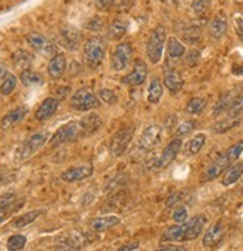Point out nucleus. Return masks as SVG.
<instances>
[{
    "instance_id": "obj_23",
    "label": "nucleus",
    "mask_w": 243,
    "mask_h": 251,
    "mask_svg": "<svg viewBox=\"0 0 243 251\" xmlns=\"http://www.w3.org/2000/svg\"><path fill=\"white\" fill-rule=\"evenodd\" d=\"M187 233V225L177 223L176 226H172L166 230V233L161 238V242H184Z\"/></svg>"
},
{
    "instance_id": "obj_22",
    "label": "nucleus",
    "mask_w": 243,
    "mask_h": 251,
    "mask_svg": "<svg viewBox=\"0 0 243 251\" xmlns=\"http://www.w3.org/2000/svg\"><path fill=\"white\" fill-rule=\"evenodd\" d=\"M79 124H81V129H82L84 135H91V133H94L96 130L100 129L103 121L97 114H87L85 117L81 118Z\"/></svg>"
},
{
    "instance_id": "obj_5",
    "label": "nucleus",
    "mask_w": 243,
    "mask_h": 251,
    "mask_svg": "<svg viewBox=\"0 0 243 251\" xmlns=\"http://www.w3.org/2000/svg\"><path fill=\"white\" fill-rule=\"evenodd\" d=\"M70 105L76 111H91L100 106V98L89 88H81L70 98Z\"/></svg>"
},
{
    "instance_id": "obj_25",
    "label": "nucleus",
    "mask_w": 243,
    "mask_h": 251,
    "mask_svg": "<svg viewBox=\"0 0 243 251\" xmlns=\"http://www.w3.org/2000/svg\"><path fill=\"white\" fill-rule=\"evenodd\" d=\"M166 45H167V63L177 61L185 55V47L182 45L176 38H169Z\"/></svg>"
},
{
    "instance_id": "obj_48",
    "label": "nucleus",
    "mask_w": 243,
    "mask_h": 251,
    "mask_svg": "<svg viewBox=\"0 0 243 251\" xmlns=\"http://www.w3.org/2000/svg\"><path fill=\"white\" fill-rule=\"evenodd\" d=\"M140 245H139V242H133V244H126L124 247H121L119 248V251H130V250H137Z\"/></svg>"
},
{
    "instance_id": "obj_6",
    "label": "nucleus",
    "mask_w": 243,
    "mask_h": 251,
    "mask_svg": "<svg viewBox=\"0 0 243 251\" xmlns=\"http://www.w3.org/2000/svg\"><path fill=\"white\" fill-rule=\"evenodd\" d=\"M133 58V47L129 42H121L112 52L110 57V66L113 71H124Z\"/></svg>"
},
{
    "instance_id": "obj_30",
    "label": "nucleus",
    "mask_w": 243,
    "mask_h": 251,
    "mask_svg": "<svg viewBox=\"0 0 243 251\" xmlns=\"http://www.w3.org/2000/svg\"><path fill=\"white\" fill-rule=\"evenodd\" d=\"M127 28H129V25L126 23L119 21V20L113 21L108 27V39H110V41H121L126 36Z\"/></svg>"
},
{
    "instance_id": "obj_9",
    "label": "nucleus",
    "mask_w": 243,
    "mask_h": 251,
    "mask_svg": "<svg viewBox=\"0 0 243 251\" xmlns=\"http://www.w3.org/2000/svg\"><path fill=\"white\" fill-rule=\"evenodd\" d=\"M27 44L32 47L35 51L42 52L44 55H48V57H52V55H55L58 52L57 45L49 42L46 38H44L39 33H30V35H27Z\"/></svg>"
},
{
    "instance_id": "obj_46",
    "label": "nucleus",
    "mask_w": 243,
    "mask_h": 251,
    "mask_svg": "<svg viewBox=\"0 0 243 251\" xmlns=\"http://www.w3.org/2000/svg\"><path fill=\"white\" fill-rule=\"evenodd\" d=\"M173 126H176V115L172 114L166 118V123H164V127L166 129H173Z\"/></svg>"
},
{
    "instance_id": "obj_47",
    "label": "nucleus",
    "mask_w": 243,
    "mask_h": 251,
    "mask_svg": "<svg viewBox=\"0 0 243 251\" xmlns=\"http://www.w3.org/2000/svg\"><path fill=\"white\" fill-rule=\"evenodd\" d=\"M160 250H163V251H184L185 248L184 247H179V245H163L161 244Z\"/></svg>"
},
{
    "instance_id": "obj_28",
    "label": "nucleus",
    "mask_w": 243,
    "mask_h": 251,
    "mask_svg": "<svg viewBox=\"0 0 243 251\" xmlns=\"http://www.w3.org/2000/svg\"><path fill=\"white\" fill-rule=\"evenodd\" d=\"M42 214H44V211H42V209H33V211H28V212H25L24 215H20L18 218H15L14 222H12V226H14V227H17V229H22V227H25V226H28V225L35 223L36 220H38Z\"/></svg>"
},
{
    "instance_id": "obj_1",
    "label": "nucleus",
    "mask_w": 243,
    "mask_h": 251,
    "mask_svg": "<svg viewBox=\"0 0 243 251\" xmlns=\"http://www.w3.org/2000/svg\"><path fill=\"white\" fill-rule=\"evenodd\" d=\"M106 55V41L102 36H93L84 44V58L89 68H99Z\"/></svg>"
},
{
    "instance_id": "obj_39",
    "label": "nucleus",
    "mask_w": 243,
    "mask_h": 251,
    "mask_svg": "<svg viewBox=\"0 0 243 251\" xmlns=\"http://www.w3.org/2000/svg\"><path fill=\"white\" fill-rule=\"evenodd\" d=\"M242 152H243V139L239 141V142H236L234 145H231L224 154L227 155V159L233 163V162H236V160L239 159Z\"/></svg>"
},
{
    "instance_id": "obj_8",
    "label": "nucleus",
    "mask_w": 243,
    "mask_h": 251,
    "mask_svg": "<svg viewBox=\"0 0 243 251\" xmlns=\"http://www.w3.org/2000/svg\"><path fill=\"white\" fill-rule=\"evenodd\" d=\"M163 139V127L158 124H151L143 130L140 141H139V147L145 151H149L155 148Z\"/></svg>"
},
{
    "instance_id": "obj_24",
    "label": "nucleus",
    "mask_w": 243,
    "mask_h": 251,
    "mask_svg": "<svg viewBox=\"0 0 243 251\" xmlns=\"http://www.w3.org/2000/svg\"><path fill=\"white\" fill-rule=\"evenodd\" d=\"M227 28H228L227 18L224 15H218V17H215L214 20L210 21V24H209V33H210L212 38L220 39V38H222L227 33Z\"/></svg>"
},
{
    "instance_id": "obj_38",
    "label": "nucleus",
    "mask_w": 243,
    "mask_h": 251,
    "mask_svg": "<svg viewBox=\"0 0 243 251\" xmlns=\"http://www.w3.org/2000/svg\"><path fill=\"white\" fill-rule=\"evenodd\" d=\"M194 129H196V121L194 120H185V121H182L180 124H177L175 135L176 136H185V135L191 133Z\"/></svg>"
},
{
    "instance_id": "obj_50",
    "label": "nucleus",
    "mask_w": 243,
    "mask_h": 251,
    "mask_svg": "<svg viewBox=\"0 0 243 251\" xmlns=\"http://www.w3.org/2000/svg\"><path fill=\"white\" fill-rule=\"evenodd\" d=\"M237 35L243 41V18H237Z\"/></svg>"
},
{
    "instance_id": "obj_7",
    "label": "nucleus",
    "mask_w": 243,
    "mask_h": 251,
    "mask_svg": "<svg viewBox=\"0 0 243 251\" xmlns=\"http://www.w3.org/2000/svg\"><path fill=\"white\" fill-rule=\"evenodd\" d=\"M133 135H134V127H132V126L118 130L112 136V139H110V147L109 148H110L112 155H116V157L118 155H123L126 152V150H127V147H129Z\"/></svg>"
},
{
    "instance_id": "obj_35",
    "label": "nucleus",
    "mask_w": 243,
    "mask_h": 251,
    "mask_svg": "<svg viewBox=\"0 0 243 251\" xmlns=\"http://www.w3.org/2000/svg\"><path fill=\"white\" fill-rule=\"evenodd\" d=\"M206 105H207L206 99H203V98H193V99L187 103L185 112L190 114V115L200 114V112L206 108Z\"/></svg>"
},
{
    "instance_id": "obj_2",
    "label": "nucleus",
    "mask_w": 243,
    "mask_h": 251,
    "mask_svg": "<svg viewBox=\"0 0 243 251\" xmlns=\"http://www.w3.org/2000/svg\"><path fill=\"white\" fill-rule=\"evenodd\" d=\"M166 42H167L166 28L163 25L155 27L146 42V55L153 65H157V63L161 60Z\"/></svg>"
},
{
    "instance_id": "obj_26",
    "label": "nucleus",
    "mask_w": 243,
    "mask_h": 251,
    "mask_svg": "<svg viewBox=\"0 0 243 251\" xmlns=\"http://www.w3.org/2000/svg\"><path fill=\"white\" fill-rule=\"evenodd\" d=\"M163 93H164L163 82L158 78L151 79V82L148 85V102L151 105H157L163 98Z\"/></svg>"
},
{
    "instance_id": "obj_42",
    "label": "nucleus",
    "mask_w": 243,
    "mask_h": 251,
    "mask_svg": "<svg viewBox=\"0 0 243 251\" xmlns=\"http://www.w3.org/2000/svg\"><path fill=\"white\" fill-rule=\"evenodd\" d=\"M210 2H212V0H193L191 8H193V11L196 14H203L210 6Z\"/></svg>"
},
{
    "instance_id": "obj_10",
    "label": "nucleus",
    "mask_w": 243,
    "mask_h": 251,
    "mask_svg": "<svg viewBox=\"0 0 243 251\" xmlns=\"http://www.w3.org/2000/svg\"><path fill=\"white\" fill-rule=\"evenodd\" d=\"M231 165V162L227 159L225 154H221L218 159H215L214 162H212L203 172L201 175V182H207V181H212L218 178L221 174H224V171Z\"/></svg>"
},
{
    "instance_id": "obj_44",
    "label": "nucleus",
    "mask_w": 243,
    "mask_h": 251,
    "mask_svg": "<svg viewBox=\"0 0 243 251\" xmlns=\"http://www.w3.org/2000/svg\"><path fill=\"white\" fill-rule=\"evenodd\" d=\"M14 179H15L14 174H11V172H0V187H3V185L12 182Z\"/></svg>"
},
{
    "instance_id": "obj_40",
    "label": "nucleus",
    "mask_w": 243,
    "mask_h": 251,
    "mask_svg": "<svg viewBox=\"0 0 243 251\" xmlns=\"http://www.w3.org/2000/svg\"><path fill=\"white\" fill-rule=\"evenodd\" d=\"M99 98H100V100H103V102H106L109 105H113V103L118 102V96H116V94L112 90H109V88L99 90Z\"/></svg>"
},
{
    "instance_id": "obj_31",
    "label": "nucleus",
    "mask_w": 243,
    "mask_h": 251,
    "mask_svg": "<svg viewBox=\"0 0 243 251\" xmlns=\"http://www.w3.org/2000/svg\"><path fill=\"white\" fill-rule=\"evenodd\" d=\"M20 79L21 82L25 85V87H36V85H42L44 84V76L35 71H30V69H24L20 75Z\"/></svg>"
},
{
    "instance_id": "obj_20",
    "label": "nucleus",
    "mask_w": 243,
    "mask_h": 251,
    "mask_svg": "<svg viewBox=\"0 0 243 251\" xmlns=\"http://www.w3.org/2000/svg\"><path fill=\"white\" fill-rule=\"evenodd\" d=\"M119 222L121 220L116 215H105V217H99V218L91 220L89 229L94 230V232H105V230L112 229L113 226H118Z\"/></svg>"
},
{
    "instance_id": "obj_19",
    "label": "nucleus",
    "mask_w": 243,
    "mask_h": 251,
    "mask_svg": "<svg viewBox=\"0 0 243 251\" xmlns=\"http://www.w3.org/2000/svg\"><path fill=\"white\" fill-rule=\"evenodd\" d=\"M58 103H60V102H58L57 98H46V99L38 106V109H36V112H35L36 120L45 121V120L51 118V117L55 114V111L58 109Z\"/></svg>"
},
{
    "instance_id": "obj_14",
    "label": "nucleus",
    "mask_w": 243,
    "mask_h": 251,
    "mask_svg": "<svg viewBox=\"0 0 243 251\" xmlns=\"http://www.w3.org/2000/svg\"><path fill=\"white\" fill-rule=\"evenodd\" d=\"M94 172L93 165H79V166H73L67 171H65L62 174V179L66 182H76V181H82L88 176H91Z\"/></svg>"
},
{
    "instance_id": "obj_11",
    "label": "nucleus",
    "mask_w": 243,
    "mask_h": 251,
    "mask_svg": "<svg viewBox=\"0 0 243 251\" xmlns=\"http://www.w3.org/2000/svg\"><path fill=\"white\" fill-rule=\"evenodd\" d=\"M146 76H148V66L143 60L139 58L134 61L133 71L123 78V82L127 85H132V87H137V85H142L145 82Z\"/></svg>"
},
{
    "instance_id": "obj_27",
    "label": "nucleus",
    "mask_w": 243,
    "mask_h": 251,
    "mask_svg": "<svg viewBox=\"0 0 243 251\" xmlns=\"http://www.w3.org/2000/svg\"><path fill=\"white\" fill-rule=\"evenodd\" d=\"M242 174H243V163L239 162V163L230 165V166L224 171V175H222V179H221L222 185L228 187V185L234 184V182L242 176Z\"/></svg>"
},
{
    "instance_id": "obj_29",
    "label": "nucleus",
    "mask_w": 243,
    "mask_h": 251,
    "mask_svg": "<svg viewBox=\"0 0 243 251\" xmlns=\"http://www.w3.org/2000/svg\"><path fill=\"white\" fill-rule=\"evenodd\" d=\"M204 144H206V135H204V133L196 135L194 138H191V139L185 144V147H184L185 155H196V154H199V152L203 150Z\"/></svg>"
},
{
    "instance_id": "obj_17",
    "label": "nucleus",
    "mask_w": 243,
    "mask_h": 251,
    "mask_svg": "<svg viewBox=\"0 0 243 251\" xmlns=\"http://www.w3.org/2000/svg\"><path fill=\"white\" fill-rule=\"evenodd\" d=\"M164 85L172 93L176 94L184 87V78H182L180 72L175 68H166L164 69Z\"/></svg>"
},
{
    "instance_id": "obj_21",
    "label": "nucleus",
    "mask_w": 243,
    "mask_h": 251,
    "mask_svg": "<svg viewBox=\"0 0 243 251\" xmlns=\"http://www.w3.org/2000/svg\"><path fill=\"white\" fill-rule=\"evenodd\" d=\"M237 91L236 90H230L227 93H224L222 96L218 99V102L215 103L214 106V115H221V114H225L228 112V109L233 106L234 100L237 99Z\"/></svg>"
},
{
    "instance_id": "obj_49",
    "label": "nucleus",
    "mask_w": 243,
    "mask_h": 251,
    "mask_svg": "<svg viewBox=\"0 0 243 251\" xmlns=\"http://www.w3.org/2000/svg\"><path fill=\"white\" fill-rule=\"evenodd\" d=\"M182 195H184V193H176V195H173V196L167 201V203H166V205H167V206H173V203H176L177 201H180V199H182V198H180Z\"/></svg>"
},
{
    "instance_id": "obj_33",
    "label": "nucleus",
    "mask_w": 243,
    "mask_h": 251,
    "mask_svg": "<svg viewBox=\"0 0 243 251\" xmlns=\"http://www.w3.org/2000/svg\"><path fill=\"white\" fill-rule=\"evenodd\" d=\"M21 203H22V202H20V203H18V198H17V195H15V193H12V192L6 193V195H3V196H0V208L5 209V211H8V214H9L11 211H15L14 208L21 206Z\"/></svg>"
},
{
    "instance_id": "obj_13",
    "label": "nucleus",
    "mask_w": 243,
    "mask_h": 251,
    "mask_svg": "<svg viewBox=\"0 0 243 251\" xmlns=\"http://www.w3.org/2000/svg\"><path fill=\"white\" fill-rule=\"evenodd\" d=\"M182 150V139L180 138H175L169 142V145L163 150V154L160 155V159L157 162V168H166L169 166L179 154V151Z\"/></svg>"
},
{
    "instance_id": "obj_51",
    "label": "nucleus",
    "mask_w": 243,
    "mask_h": 251,
    "mask_svg": "<svg viewBox=\"0 0 243 251\" xmlns=\"http://www.w3.org/2000/svg\"><path fill=\"white\" fill-rule=\"evenodd\" d=\"M8 217V211H5V209H2V208H0V223H2L3 222V220Z\"/></svg>"
},
{
    "instance_id": "obj_3",
    "label": "nucleus",
    "mask_w": 243,
    "mask_h": 251,
    "mask_svg": "<svg viewBox=\"0 0 243 251\" xmlns=\"http://www.w3.org/2000/svg\"><path fill=\"white\" fill-rule=\"evenodd\" d=\"M48 138H49L48 132H38V133L32 135L18 147L17 154H15V160L22 162V160L30 159V157L35 155L46 144Z\"/></svg>"
},
{
    "instance_id": "obj_32",
    "label": "nucleus",
    "mask_w": 243,
    "mask_h": 251,
    "mask_svg": "<svg viewBox=\"0 0 243 251\" xmlns=\"http://www.w3.org/2000/svg\"><path fill=\"white\" fill-rule=\"evenodd\" d=\"M239 123H240V118H239V117L227 115V118L218 121V123L214 126V132H217V133H224V132H227V130L236 127V126H237Z\"/></svg>"
},
{
    "instance_id": "obj_41",
    "label": "nucleus",
    "mask_w": 243,
    "mask_h": 251,
    "mask_svg": "<svg viewBox=\"0 0 243 251\" xmlns=\"http://www.w3.org/2000/svg\"><path fill=\"white\" fill-rule=\"evenodd\" d=\"M173 222L175 223H185L188 220V209L185 206H177L175 211H173Z\"/></svg>"
},
{
    "instance_id": "obj_52",
    "label": "nucleus",
    "mask_w": 243,
    "mask_h": 251,
    "mask_svg": "<svg viewBox=\"0 0 243 251\" xmlns=\"http://www.w3.org/2000/svg\"><path fill=\"white\" fill-rule=\"evenodd\" d=\"M6 74H8V71L5 69V68H2V66H0V81H2L5 76H6Z\"/></svg>"
},
{
    "instance_id": "obj_4",
    "label": "nucleus",
    "mask_w": 243,
    "mask_h": 251,
    "mask_svg": "<svg viewBox=\"0 0 243 251\" xmlns=\"http://www.w3.org/2000/svg\"><path fill=\"white\" fill-rule=\"evenodd\" d=\"M81 136H84V133H82L79 121H70L67 124H63L62 127H58L57 132L49 138V147L54 148L66 142H72Z\"/></svg>"
},
{
    "instance_id": "obj_45",
    "label": "nucleus",
    "mask_w": 243,
    "mask_h": 251,
    "mask_svg": "<svg viewBox=\"0 0 243 251\" xmlns=\"http://www.w3.org/2000/svg\"><path fill=\"white\" fill-rule=\"evenodd\" d=\"M94 2L99 9H109L113 5L115 0H94Z\"/></svg>"
},
{
    "instance_id": "obj_36",
    "label": "nucleus",
    "mask_w": 243,
    "mask_h": 251,
    "mask_svg": "<svg viewBox=\"0 0 243 251\" xmlns=\"http://www.w3.org/2000/svg\"><path fill=\"white\" fill-rule=\"evenodd\" d=\"M14 63L17 66L20 68H28L30 65H32V61H33V55L27 52V51H17L14 54Z\"/></svg>"
},
{
    "instance_id": "obj_12",
    "label": "nucleus",
    "mask_w": 243,
    "mask_h": 251,
    "mask_svg": "<svg viewBox=\"0 0 243 251\" xmlns=\"http://www.w3.org/2000/svg\"><path fill=\"white\" fill-rule=\"evenodd\" d=\"M224 236H225V227H224L222 222H217L215 225H212L206 230V233L203 236V245L206 248H215L222 242Z\"/></svg>"
},
{
    "instance_id": "obj_15",
    "label": "nucleus",
    "mask_w": 243,
    "mask_h": 251,
    "mask_svg": "<svg viewBox=\"0 0 243 251\" xmlns=\"http://www.w3.org/2000/svg\"><path fill=\"white\" fill-rule=\"evenodd\" d=\"M207 223V218L203 214L194 215L191 220H187V233H185V241H193L196 238H199L203 233V229Z\"/></svg>"
},
{
    "instance_id": "obj_53",
    "label": "nucleus",
    "mask_w": 243,
    "mask_h": 251,
    "mask_svg": "<svg viewBox=\"0 0 243 251\" xmlns=\"http://www.w3.org/2000/svg\"><path fill=\"white\" fill-rule=\"evenodd\" d=\"M236 3H243V0H236Z\"/></svg>"
},
{
    "instance_id": "obj_18",
    "label": "nucleus",
    "mask_w": 243,
    "mask_h": 251,
    "mask_svg": "<svg viewBox=\"0 0 243 251\" xmlns=\"http://www.w3.org/2000/svg\"><path fill=\"white\" fill-rule=\"evenodd\" d=\"M27 114H28V108L27 106H18V108L12 109L11 112H8L2 118V129L3 130H8V129L15 127L17 124H20L25 118Z\"/></svg>"
},
{
    "instance_id": "obj_34",
    "label": "nucleus",
    "mask_w": 243,
    "mask_h": 251,
    "mask_svg": "<svg viewBox=\"0 0 243 251\" xmlns=\"http://www.w3.org/2000/svg\"><path fill=\"white\" fill-rule=\"evenodd\" d=\"M17 76L12 75V74H6V76L0 81V93L3 94V96H9V94L14 93V90L17 88Z\"/></svg>"
},
{
    "instance_id": "obj_16",
    "label": "nucleus",
    "mask_w": 243,
    "mask_h": 251,
    "mask_svg": "<svg viewBox=\"0 0 243 251\" xmlns=\"http://www.w3.org/2000/svg\"><path fill=\"white\" fill-rule=\"evenodd\" d=\"M66 68H67L66 55L62 52H57L55 55L51 57V60L48 63V75L52 79H60L63 76V74L66 72Z\"/></svg>"
},
{
    "instance_id": "obj_37",
    "label": "nucleus",
    "mask_w": 243,
    "mask_h": 251,
    "mask_svg": "<svg viewBox=\"0 0 243 251\" xmlns=\"http://www.w3.org/2000/svg\"><path fill=\"white\" fill-rule=\"evenodd\" d=\"M25 242H27V238L24 235H12L6 242V248L9 251H20L25 247Z\"/></svg>"
},
{
    "instance_id": "obj_43",
    "label": "nucleus",
    "mask_w": 243,
    "mask_h": 251,
    "mask_svg": "<svg viewBox=\"0 0 243 251\" xmlns=\"http://www.w3.org/2000/svg\"><path fill=\"white\" fill-rule=\"evenodd\" d=\"M242 112H243V96H239V98L234 100L233 106L228 109L227 115H231V117H239Z\"/></svg>"
}]
</instances>
